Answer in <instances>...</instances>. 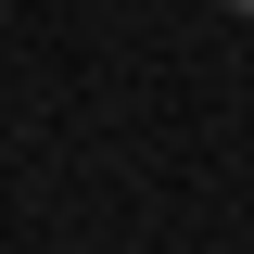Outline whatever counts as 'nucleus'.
Instances as JSON below:
<instances>
[{
	"instance_id": "1",
	"label": "nucleus",
	"mask_w": 254,
	"mask_h": 254,
	"mask_svg": "<svg viewBox=\"0 0 254 254\" xmlns=\"http://www.w3.org/2000/svg\"><path fill=\"white\" fill-rule=\"evenodd\" d=\"M229 13H254V0H229Z\"/></svg>"
}]
</instances>
